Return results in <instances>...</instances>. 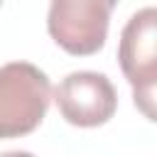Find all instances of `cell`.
Wrapping results in <instances>:
<instances>
[{
	"label": "cell",
	"mask_w": 157,
	"mask_h": 157,
	"mask_svg": "<svg viewBox=\"0 0 157 157\" xmlns=\"http://www.w3.org/2000/svg\"><path fill=\"white\" fill-rule=\"evenodd\" d=\"M132 101H135V108L147 120L157 123V76L132 86Z\"/></svg>",
	"instance_id": "5"
},
{
	"label": "cell",
	"mask_w": 157,
	"mask_h": 157,
	"mask_svg": "<svg viewBox=\"0 0 157 157\" xmlns=\"http://www.w3.org/2000/svg\"><path fill=\"white\" fill-rule=\"evenodd\" d=\"M61 118L76 128H98L115 115L118 93L105 74L74 71L54 91Z\"/></svg>",
	"instance_id": "3"
},
{
	"label": "cell",
	"mask_w": 157,
	"mask_h": 157,
	"mask_svg": "<svg viewBox=\"0 0 157 157\" xmlns=\"http://www.w3.org/2000/svg\"><path fill=\"white\" fill-rule=\"evenodd\" d=\"M0 157H34L32 152H25V150H15V152H2Z\"/></svg>",
	"instance_id": "6"
},
{
	"label": "cell",
	"mask_w": 157,
	"mask_h": 157,
	"mask_svg": "<svg viewBox=\"0 0 157 157\" xmlns=\"http://www.w3.org/2000/svg\"><path fill=\"white\" fill-rule=\"evenodd\" d=\"M118 61L130 86L157 76V7H142L125 22Z\"/></svg>",
	"instance_id": "4"
},
{
	"label": "cell",
	"mask_w": 157,
	"mask_h": 157,
	"mask_svg": "<svg viewBox=\"0 0 157 157\" xmlns=\"http://www.w3.org/2000/svg\"><path fill=\"white\" fill-rule=\"evenodd\" d=\"M118 0H52L47 15L49 37L74 56H91L103 49L110 12Z\"/></svg>",
	"instance_id": "2"
},
{
	"label": "cell",
	"mask_w": 157,
	"mask_h": 157,
	"mask_svg": "<svg viewBox=\"0 0 157 157\" xmlns=\"http://www.w3.org/2000/svg\"><path fill=\"white\" fill-rule=\"evenodd\" d=\"M52 101L49 76L29 61L0 66V140L22 137L39 128Z\"/></svg>",
	"instance_id": "1"
}]
</instances>
